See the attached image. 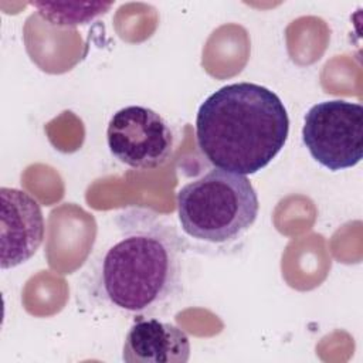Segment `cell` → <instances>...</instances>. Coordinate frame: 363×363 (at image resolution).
Here are the masks:
<instances>
[{
	"mask_svg": "<svg viewBox=\"0 0 363 363\" xmlns=\"http://www.w3.org/2000/svg\"><path fill=\"white\" fill-rule=\"evenodd\" d=\"M113 221L118 238L102 254L95 274L99 296L128 313L155 312L180 292L184 242L149 208L129 207Z\"/></svg>",
	"mask_w": 363,
	"mask_h": 363,
	"instance_id": "1",
	"label": "cell"
},
{
	"mask_svg": "<svg viewBox=\"0 0 363 363\" xmlns=\"http://www.w3.org/2000/svg\"><path fill=\"white\" fill-rule=\"evenodd\" d=\"M289 118L281 98L254 82L221 86L200 105L196 140L206 159L218 169L254 174L284 147Z\"/></svg>",
	"mask_w": 363,
	"mask_h": 363,
	"instance_id": "2",
	"label": "cell"
},
{
	"mask_svg": "<svg viewBox=\"0 0 363 363\" xmlns=\"http://www.w3.org/2000/svg\"><path fill=\"white\" fill-rule=\"evenodd\" d=\"M258 196L244 174L211 169L177 191L182 230L191 238L228 244L241 238L255 223Z\"/></svg>",
	"mask_w": 363,
	"mask_h": 363,
	"instance_id": "3",
	"label": "cell"
},
{
	"mask_svg": "<svg viewBox=\"0 0 363 363\" xmlns=\"http://www.w3.org/2000/svg\"><path fill=\"white\" fill-rule=\"evenodd\" d=\"M302 140L332 172L356 166L363 157V106L343 99L315 104L305 113Z\"/></svg>",
	"mask_w": 363,
	"mask_h": 363,
	"instance_id": "4",
	"label": "cell"
},
{
	"mask_svg": "<svg viewBox=\"0 0 363 363\" xmlns=\"http://www.w3.org/2000/svg\"><path fill=\"white\" fill-rule=\"evenodd\" d=\"M106 143L111 155L125 166L152 170L170 159L174 136L170 125L156 111L129 105L112 115Z\"/></svg>",
	"mask_w": 363,
	"mask_h": 363,
	"instance_id": "5",
	"label": "cell"
},
{
	"mask_svg": "<svg viewBox=\"0 0 363 363\" xmlns=\"http://www.w3.org/2000/svg\"><path fill=\"white\" fill-rule=\"evenodd\" d=\"M1 269L28 261L44 240V217L38 201L27 191L1 187Z\"/></svg>",
	"mask_w": 363,
	"mask_h": 363,
	"instance_id": "6",
	"label": "cell"
},
{
	"mask_svg": "<svg viewBox=\"0 0 363 363\" xmlns=\"http://www.w3.org/2000/svg\"><path fill=\"white\" fill-rule=\"evenodd\" d=\"M189 359V336L173 323L140 318L125 336L122 360L126 363H186Z\"/></svg>",
	"mask_w": 363,
	"mask_h": 363,
	"instance_id": "7",
	"label": "cell"
},
{
	"mask_svg": "<svg viewBox=\"0 0 363 363\" xmlns=\"http://www.w3.org/2000/svg\"><path fill=\"white\" fill-rule=\"evenodd\" d=\"M40 16L58 27H74L78 24H86L98 16L106 13L113 3H45L31 1Z\"/></svg>",
	"mask_w": 363,
	"mask_h": 363,
	"instance_id": "8",
	"label": "cell"
}]
</instances>
